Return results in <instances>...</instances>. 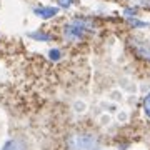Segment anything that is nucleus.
<instances>
[{
  "instance_id": "3",
  "label": "nucleus",
  "mask_w": 150,
  "mask_h": 150,
  "mask_svg": "<svg viewBox=\"0 0 150 150\" xmlns=\"http://www.w3.org/2000/svg\"><path fill=\"white\" fill-rule=\"evenodd\" d=\"M2 150H27V149H25V145L22 144L20 140H10V142H7Z\"/></svg>"
},
{
  "instance_id": "5",
  "label": "nucleus",
  "mask_w": 150,
  "mask_h": 150,
  "mask_svg": "<svg viewBox=\"0 0 150 150\" xmlns=\"http://www.w3.org/2000/svg\"><path fill=\"white\" fill-rule=\"evenodd\" d=\"M144 110H145V115L150 118V93L147 95V98H145V102H144Z\"/></svg>"
},
{
  "instance_id": "2",
  "label": "nucleus",
  "mask_w": 150,
  "mask_h": 150,
  "mask_svg": "<svg viewBox=\"0 0 150 150\" xmlns=\"http://www.w3.org/2000/svg\"><path fill=\"white\" fill-rule=\"evenodd\" d=\"M72 150H92L95 147V139L92 135H75L70 140Z\"/></svg>"
},
{
  "instance_id": "6",
  "label": "nucleus",
  "mask_w": 150,
  "mask_h": 150,
  "mask_svg": "<svg viewBox=\"0 0 150 150\" xmlns=\"http://www.w3.org/2000/svg\"><path fill=\"white\" fill-rule=\"evenodd\" d=\"M50 59H54V60L60 59V52L59 50H50Z\"/></svg>"
},
{
  "instance_id": "7",
  "label": "nucleus",
  "mask_w": 150,
  "mask_h": 150,
  "mask_svg": "<svg viewBox=\"0 0 150 150\" xmlns=\"http://www.w3.org/2000/svg\"><path fill=\"white\" fill-rule=\"evenodd\" d=\"M59 2H60V5L62 7H69L70 4H72V0H59Z\"/></svg>"
},
{
  "instance_id": "4",
  "label": "nucleus",
  "mask_w": 150,
  "mask_h": 150,
  "mask_svg": "<svg viewBox=\"0 0 150 150\" xmlns=\"http://www.w3.org/2000/svg\"><path fill=\"white\" fill-rule=\"evenodd\" d=\"M55 8H35V13L40 17H43V18H50V17L55 15Z\"/></svg>"
},
{
  "instance_id": "1",
  "label": "nucleus",
  "mask_w": 150,
  "mask_h": 150,
  "mask_svg": "<svg viewBox=\"0 0 150 150\" xmlns=\"http://www.w3.org/2000/svg\"><path fill=\"white\" fill-rule=\"evenodd\" d=\"M87 30V23L82 20H74L70 22L69 25L65 27V37L69 40H79L83 37V33Z\"/></svg>"
}]
</instances>
